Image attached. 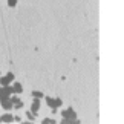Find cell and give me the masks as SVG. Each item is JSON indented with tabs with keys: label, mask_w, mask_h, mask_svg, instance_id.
Wrapping results in <instances>:
<instances>
[{
	"label": "cell",
	"mask_w": 124,
	"mask_h": 124,
	"mask_svg": "<svg viewBox=\"0 0 124 124\" xmlns=\"http://www.w3.org/2000/svg\"><path fill=\"white\" fill-rule=\"evenodd\" d=\"M61 116H63V123H80V120H77V113L74 112L72 107L61 110Z\"/></svg>",
	"instance_id": "1"
},
{
	"label": "cell",
	"mask_w": 124,
	"mask_h": 124,
	"mask_svg": "<svg viewBox=\"0 0 124 124\" xmlns=\"http://www.w3.org/2000/svg\"><path fill=\"white\" fill-rule=\"evenodd\" d=\"M45 98H46V104L51 109H58L63 104V100H60V98H51V97H45Z\"/></svg>",
	"instance_id": "2"
},
{
	"label": "cell",
	"mask_w": 124,
	"mask_h": 124,
	"mask_svg": "<svg viewBox=\"0 0 124 124\" xmlns=\"http://www.w3.org/2000/svg\"><path fill=\"white\" fill-rule=\"evenodd\" d=\"M14 81V74L12 72H8L5 77H0V86H9Z\"/></svg>",
	"instance_id": "3"
},
{
	"label": "cell",
	"mask_w": 124,
	"mask_h": 124,
	"mask_svg": "<svg viewBox=\"0 0 124 124\" xmlns=\"http://www.w3.org/2000/svg\"><path fill=\"white\" fill-rule=\"evenodd\" d=\"M39 110H40V100L39 98H34V100H32V104H31V112L37 116Z\"/></svg>",
	"instance_id": "4"
},
{
	"label": "cell",
	"mask_w": 124,
	"mask_h": 124,
	"mask_svg": "<svg viewBox=\"0 0 124 124\" xmlns=\"http://www.w3.org/2000/svg\"><path fill=\"white\" fill-rule=\"evenodd\" d=\"M0 104H2V107L5 109V110H11V109H12L11 98H6V100H3V101H0Z\"/></svg>",
	"instance_id": "5"
},
{
	"label": "cell",
	"mask_w": 124,
	"mask_h": 124,
	"mask_svg": "<svg viewBox=\"0 0 124 124\" xmlns=\"http://www.w3.org/2000/svg\"><path fill=\"white\" fill-rule=\"evenodd\" d=\"M12 86V93H22L23 92V87H22V84L20 83H17V81H14V83H11Z\"/></svg>",
	"instance_id": "6"
},
{
	"label": "cell",
	"mask_w": 124,
	"mask_h": 124,
	"mask_svg": "<svg viewBox=\"0 0 124 124\" xmlns=\"http://www.w3.org/2000/svg\"><path fill=\"white\" fill-rule=\"evenodd\" d=\"M14 121V116L11 113H5V115L0 116V123H12Z\"/></svg>",
	"instance_id": "7"
},
{
	"label": "cell",
	"mask_w": 124,
	"mask_h": 124,
	"mask_svg": "<svg viewBox=\"0 0 124 124\" xmlns=\"http://www.w3.org/2000/svg\"><path fill=\"white\" fill-rule=\"evenodd\" d=\"M31 95H32V97H34V98H45V93H43V92H40V90H32V92H31Z\"/></svg>",
	"instance_id": "8"
},
{
	"label": "cell",
	"mask_w": 124,
	"mask_h": 124,
	"mask_svg": "<svg viewBox=\"0 0 124 124\" xmlns=\"http://www.w3.org/2000/svg\"><path fill=\"white\" fill-rule=\"evenodd\" d=\"M26 116H28V120H29V121H35V115H34V113H32L31 110H29V112H26Z\"/></svg>",
	"instance_id": "9"
},
{
	"label": "cell",
	"mask_w": 124,
	"mask_h": 124,
	"mask_svg": "<svg viewBox=\"0 0 124 124\" xmlns=\"http://www.w3.org/2000/svg\"><path fill=\"white\" fill-rule=\"evenodd\" d=\"M41 123H43V124H47V123H51V124H54V123H57V121L54 120V118H45V120H43Z\"/></svg>",
	"instance_id": "10"
},
{
	"label": "cell",
	"mask_w": 124,
	"mask_h": 124,
	"mask_svg": "<svg viewBox=\"0 0 124 124\" xmlns=\"http://www.w3.org/2000/svg\"><path fill=\"white\" fill-rule=\"evenodd\" d=\"M17 2H18V0H8V6L9 8H14L17 5Z\"/></svg>",
	"instance_id": "11"
},
{
	"label": "cell",
	"mask_w": 124,
	"mask_h": 124,
	"mask_svg": "<svg viewBox=\"0 0 124 124\" xmlns=\"http://www.w3.org/2000/svg\"><path fill=\"white\" fill-rule=\"evenodd\" d=\"M14 121H17V123H20V121H22V118H20V116H14Z\"/></svg>",
	"instance_id": "12"
}]
</instances>
